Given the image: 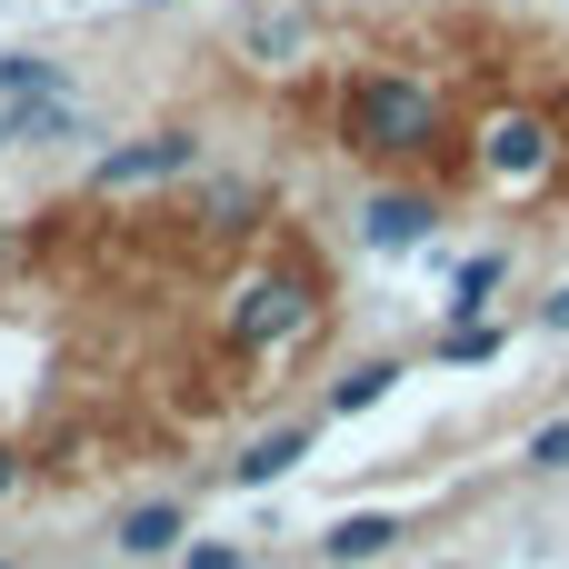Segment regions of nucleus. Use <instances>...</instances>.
<instances>
[{"mask_svg":"<svg viewBox=\"0 0 569 569\" xmlns=\"http://www.w3.org/2000/svg\"><path fill=\"white\" fill-rule=\"evenodd\" d=\"M440 350H450V360H470V370H480V360H490V350H500V330H480V320H460V330H440Z\"/></svg>","mask_w":569,"mask_h":569,"instance_id":"nucleus-14","label":"nucleus"},{"mask_svg":"<svg viewBox=\"0 0 569 569\" xmlns=\"http://www.w3.org/2000/svg\"><path fill=\"white\" fill-rule=\"evenodd\" d=\"M390 540H400V520H390V510H360V520H340V530H330V540H320V560L360 569V560H380V550H390Z\"/></svg>","mask_w":569,"mask_h":569,"instance_id":"nucleus-9","label":"nucleus"},{"mask_svg":"<svg viewBox=\"0 0 569 569\" xmlns=\"http://www.w3.org/2000/svg\"><path fill=\"white\" fill-rule=\"evenodd\" d=\"M540 330H569V280L550 290V300H540Z\"/></svg>","mask_w":569,"mask_h":569,"instance_id":"nucleus-17","label":"nucleus"},{"mask_svg":"<svg viewBox=\"0 0 569 569\" xmlns=\"http://www.w3.org/2000/svg\"><path fill=\"white\" fill-rule=\"evenodd\" d=\"M110 540H120V560H170V550L190 540V510H180V500H130Z\"/></svg>","mask_w":569,"mask_h":569,"instance_id":"nucleus-6","label":"nucleus"},{"mask_svg":"<svg viewBox=\"0 0 569 569\" xmlns=\"http://www.w3.org/2000/svg\"><path fill=\"white\" fill-rule=\"evenodd\" d=\"M60 90V60H40V50H0V100H50Z\"/></svg>","mask_w":569,"mask_h":569,"instance_id":"nucleus-12","label":"nucleus"},{"mask_svg":"<svg viewBox=\"0 0 569 569\" xmlns=\"http://www.w3.org/2000/svg\"><path fill=\"white\" fill-rule=\"evenodd\" d=\"M10 140H80V110H70V90H50V100H10Z\"/></svg>","mask_w":569,"mask_h":569,"instance_id":"nucleus-10","label":"nucleus"},{"mask_svg":"<svg viewBox=\"0 0 569 569\" xmlns=\"http://www.w3.org/2000/svg\"><path fill=\"white\" fill-rule=\"evenodd\" d=\"M0 569H20V560H0Z\"/></svg>","mask_w":569,"mask_h":569,"instance_id":"nucleus-20","label":"nucleus"},{"mask_svg":"<svg viewBox=\"0 0 569 569\" xmlns=\"http://www.w3.org/2000/svg\"><path fill=\"white\" fill-rule=\"evenodd\" d=\"M490 170H500V180H540V170H550V120H540V110L490 120Z\"/></svg>","mask_w":569,"mask_h":569,"instance_id":"nucleus-7","label":"nucleus"},{"mask_svg":"<svg viewBox=\"0 0 569 569\" xmlns=\"http://www.w3.org/2000/svg\"><path fill=\"white\" fill-rule=\"evenodd\" d=\"M440 130H450V100L410 70H370L340 100V140L370 150V160H420V150H440Z\"/></svg>","mask_w":569,"mask_h":569,"instance_id":"nucleus-1","label":"nucleus"},{"mask_svg":"<svg viewBox=\"0 0 569 569\" xmlns=\"http://www.w3.org/2000/svg\"><path fill=\"white\" fill-rule=\"evenodd\" d=\"M200 170V130H150V140H120L90 160V190H140V180H180Z\"/></svg>","mask_w":569,"mask_h":569,"instance_id":"nucleus-3","label":"nucleus"},{"mask_svg":"<svg viewBox=\"0 0 569 569\" xmlns=\"http://www.w3.org/2000/svg\"><path fill=\"white\" fill-rule=\"evenodd\" d=\"M10 490H20V460H10V450H0V500H10Z\"/></svg>","mask_w":569,"mask_h":569,"instance_id":"nucleus-18","label":"nucleus"},{"mask_svg":"<svg viewBox=\"0 0 569 569\" xmlns=\"http://www.w3.org/2000/svg\"><path fill=\"white\" fill-rule=\"evenodd\" d=\"M180 569H250L240 540H200V550H180Z\"/></svg>","mask_w":569,"mask_h":569,"instance_id":"nucleus-16","label":"nucleus"},{"mask_svg":"<svg viewBox=\"0 0 569 569\" xmlns=\"http://www.w3.org/2000/svg\"><path fill=\"white\" fill-rule=\"evenodd\" d=\"M390 390H400V360H360V370H340V380H330V410L350 420V410H380Z\"/></svg>","mask_w":569,"mask_h":569,"instance_id":"nucleus-11","label":"nucleus"},{"mask_svg":"<svg viewBox=\"0 0 569 569\" xmlns=\"http://www.w3.org/2000/svg\"><path fill=\"white\" fill-rule=\"evenodd\" d=\"M200 210H210L220 230H240V220L260 210V190H250V180H210V190H200Z\"/></svg>","mask_w":569,"mask_h":569,"instance_id":"nucleus-13","label":"nucleus"},{"mask_svg":"<svg viewBox=\"0 0 569 569\" xmlns=\"http://www.w3.org/2000/svg\"><path fill=\"white\" fill-rule=\"evenodd\" d=\"M440 569H460V560H440Z\"/></svg>","mask_w":569,"mask_h":569,"instance_id":"nucleus-19","label":"nucleus"},{"mask_svg":"<svg viewBox=\"0 0 569 569\" xmlns=\"http://www.w3.org/2000/svg\"><path fill=\"white\" fill-rule=\"evenodd\" d=\"M530 470H550V480L569 470V420H550V430H530Z\"/></svg>","mask_w":569,"mask_h":569,"instance_id":"nucleus-15","label":"nucleus"},{"mask_svg":"<svg viewBox=\"0 0 569 569\" xmlns=\"http://www.w3.org/2000/svg\"><path fill=\"white\" fill-rule=\"evenodd\" d=\"M300 460H310V430H260V440L230 460V480H240V490H270V480L300 470Z\"/></svg>","mask_w":569,"mask_h":569,"instance_id":"nucleus-8","label":"nucleus"},{"mask_svg":"<svg viewBox=\"0 0 569 569\" xmlns=\"http://www.w3.org/2000/svg\"><path fill=\"white\" fill-rule=\"evenodd\" d=\"M230 50H240L250 70H290V60L310 50V20H300L290 0H260V10H240V20H230Z\"/></svg>","mask_w":569,"mask_h":569,"instance_id":"nucleus-4","label":"nucleus"},{"mask_svg":"<svg viewBox=\"0 0 569 569\" xmlns=\"http://www.w3.org/2000/svg\"><path fill=\"white\" fill-rule=\"evenodd\" d=\"M430 220H440V210H430L420 190H370V200H360V240H370V250H420Z\"/></svg>","mask_w":569,"mask_h":569,"instance_id":"nucleus-5","label":"nucleus"},{"mask_svg":"<svg viewBox=\"0 0 569 569\" xmlns=\"http://www.w3.org/2000/svg\"><path fill=\"white\" fill-rule=\"evenodd\" d=\"M310 330V280H250L240 290V310H230V350L240 360H260V350H280V340H300Z\"/></svg>","mask_w":569,"mask_h":569,"instance_id":"nucleus-2","label":"nucleus"}]
</instances>
